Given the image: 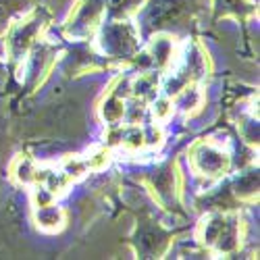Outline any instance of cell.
<instances>
[{
    "label": "cell",
    "instance_id": "cell-1",
    "mask_svg": "<svg viewBox=\"0 0 260 260\" xmlns=\"http://www.w3.org/2000/svg\"><path fill=\"white\" fill-rule=\"evenodd\" d=\"M189 165L198 177L206 179H216L225 175L229 171L231 158L223 148L214 146L212 142H200L191 148L189 152Z\"/></svg>",
    "mask_w": 260,
    "mask_h": 260
},
{
    "label": "cell",
    "instance_id": "cell-2",
    "mask_svg": "<svg viewBox=\"0 0 260 260\" xmlns=\"http://www.w3.org/2000/svg\"><path fill=\"white\" fill-rule=\"evenodd\" d=\"M108 0H81L73 9L69 21H67V34L75 40H85L94 29L100 25V21L106 13Z\"/></svg>",
    "mask_w": 260,
    "mask_h": 260
},
{
    "label": "cell",
    "instance_id": "cell-3",
    "mask_svg": "<svg viewBox=\"0 0 260 260\" xmlns=\"http://www.w3.org/2000/svg\"><path fill=\"white\" fill-rule=\"evenodd\" d=\"M100 48L104 54L115 56V58H125L132 56L138 50V34L125 21H117V23L104 25L100 34Z\"/></svg>",
    "mask_w": 260,
    "mask_h": 260
},
{
    "label": "cell",
    "instance_id": "cell-4",
    "mask_svg": "<svg viewBox=\"0 0 260 260\" xmlns=\"http://www.w3.org/2000/svg\"><path fill=\"white\" fill-rule=\"evenodd\" d=\"M42 19L38 15H31L23 21L15 23L9 31V38H7V50L13 58H23L27 56V52L31 50V46L36 44V38L40 36L42 31Z\"/></svg>",
    "mask_w": 260,
    "mask_h": 260
},
{
    "label": "cell",
    "instance_id": "cell-5",
    "mask_svg": "<svg viewBox=\"0 0 260 260\" xmlns=\"http://www.w3.org/2000/svg\"><path fill=\"white\" fill-rule=\"evenodd\" d=\"M150 58L156 69H169L177 58V44L171 36H154L150 42Z\"/></svg>",
    "mask_w": 260,
    "mask_h": 260
},
{
    "label": "cell",
    "instance_id": "cell-6",
    "mask_svg": "<svg viewBox=\"0 0 260 260\" xmlns=\"http://www.w3.org/2000/svg\"><path fill=\"white\" fill-rule=\"evenodd\" d=\"M227 219H229V214H223V212H212L204 219V223L200 225V242L206 248H214L216 240L221 237L227 225Z\"/></svg>",
    "mask_w": 260,
    "mask_h": 260
},
{
    "label": "cell",
    "instance_id": "cell-7",
    "mask_svg": "<svg viewBox=\"0 0 260 260\" xmlns=\"http://www.w3.org/2000/svg\"><path fill=\"white\" fill-rule=\"evenodd\" d=\"M36 225L42 229V231H58L62 229L64 225V210L56 204H48V206H42V208H36Z\"/></svg>",
    "mask_w": 260,
    "mask_h": 260
},
{
    "label": "cell",
    "instance_id": "cell-8",
    "mask_svg": "<svg viewBox=\"0 0 260 260\" xmlns=\"http://www.w3.org/2000/svg\"><path fill=\"white\" fill-rule=\"evenodd\" d=\"M185 73L191 81H200L208 75V58L202 46L193 44L185 54Z\"/></svg>",
    "mask_w": 260,
    "mask_h": 260
},
{
    "label": "cell",
    "instance_id": "cell-9",
    "mask_svg": "<svg viewBox=\"0 0 260 260\" xmlns=\"http://www.w3.org/2000/svg\"><path fill=\"white\" fill-rule=\"evenodd\" d=\"M100 117L108 127L121 125L125 119V100L115 94H108L100 104Z\"/></svg>",
    "mask_w": 260,
    "mask_h": 260
},
{
    "label": "cell",
    "instance_id": "cell-10",
    "mask_svg": "<svg viewBox=\"0 0 260 260\" xmlns=\"http://www.w3.org/2000/svg\"><path fill=\"white\" fill-rule=\"evenodd\" d=\"M202 102H204V94H202V90L198 88L196 83H187L185 88L175 96V104L179 111H183L185 115H191V113H196L198 108L202 106Z\"/></svg>",
    "mask_w": 260,
    "mask_h": 260
},
{
    "label": "cell",
    "instance_id": "cell-11",
    "mask_svg": "<svg viewBox=\"0 0 260 260\" xmlns=\"http://www.w3.org/2000/svg\"><path fill=\"white\" fill-rule=\"evenodd\" d=\"M158 92V75L156 73H142L132 79V96L140 100H150Z\"/></svg>",
    "mask_w": 260,
    "mask_h": 260
},
{
    "label": "cell",
    "instance_id": "cell-12",
    "mask_svg": "<svg viewBox=\"0 0 260 260\" xmlns=\"http://www.w3.org/2000/svg\"><path fill=\"white\" fill-rule=\"evenodd\" d=\"M13 177L21 185H36L38 183V165L27 156L17 158V162L13 165Z\"/></svg>",
    "mask_w": 260,
    "mask_h": 260
},
{
    "label": "cell",
    "instance_id": "cell-13",
    "mask_svg": "<svg viewBox=\"0 0 260 260\" xmlns=\"http://www.w3.org/2000/svg\"><path fill=\"white\" fill-rule=\"evenodd\" d=\"M121 146H125L127 150L132 152H138L146 146V138H144V129L140 125H129L123 129V136H121Z\"/></svg>",
    "mask_w": 260,
    "mask_h": 260
},
{
    "label": "cell",
    "instance_id": "cell-14",
    "mask_svg": "<svg viewBox=\"0 0 260 260\" xmlns=\"http://www.w3.org/2000/svg\"><path fill=\"white\" fill-rule=\"evenodd\" d=\"M60 171H62L64 175H67L71 181H77V179H81V177H83L90 169H88V165H85V158L69 156V158H64V162H62Z\"/></svg>",
    "mask_w": 260,
    "mask_h": 260
},
{
    "label": "cell",
    "instance_id": "cell-15",
    "mask_svg": "<svg viewBox=\"0 0 260 260\" xmlns=\"http://www.w3.org/2000/svg\"><path fill=\"white\" fill-rule=\"evenodd\" d=\"M69 183H71V179L64 175L62 171H54V169L48 171V175H46V179H44V185L54 193V196H60V193L67 191Z\"/></svg>",
    "mask_w": 260,
    "mask_h": 260
},
{
    "label": "cell",
    "instance_id": "cell-16",
    "mask_svg": "<svg viewBox=\"0 0 260 260\" xmlns=\"http://www.w3.org/2000/svg\"><path fill=\"white\" fill-rule=\"evenodd\" d=\"M173 111H175V104L169 96H160V98H154L152 102V115H154V121H167L171 119Z\"/></svg>",
    "mask_w": 260,
    "mask_h": 260
},
{
    "label": "cell",
    "instance_id": "cell-17",
    "mask_svg": "<svg viewBox=\"0 0 260 260\" xmlns=\"http://www.w3.org/2000/svg\"><path fill=\"white\" fill-rule=\"evenodd\" d=\"M144 117H146V104H144V100L136 98L134 102H129V104L125 102V121L129 125H140L144 121Z\"/></svg>",
    "mask_w": 260,
    "mask_h": 260
},
{
    "label": "cell",
    "instance_id": "cell-18",
    "mask_svg": "<svg viewBox=\"0 0 260 260\" xmlns=\"http://www.w3.org/2000/svg\"><path fill=\"white\" fill-rule=\"evenodd\" d=\"M191 79L187 77V73L185 71H181V73H173L169 79H167V83H165V96H169V98H175L185 85L189 83Z\"/></svg>",
    "mask_w": 260,
    "mask_h": 260
},
{
    "label": "cell",
    "instance_id": "cell-19",
    "mask_svg": "<svg viewBox=\"0 0 260 260\" xmlns=\"http://www.w3.org/2000/svg\"><path fill=\"white\" fill-rule=\"evenodd\" d=\"M108 160H111V150L108 148H98L88 158H85V165H88L90 171H102L108 165Z\"/></svg>",
    "mask_w": 260,
    "mask_h": 260
},
{
    "label": "cell",
    "instance_id": "cell-20",
    "mask_svg": "<svg viewBox=\"0 0 260 260\" xmlns=\"http://www.w3.org/2000/svg\"><path fill=\"white\" fill-rule=\"evenodd\" d=\"M54 193L44 185V183H36V187H34V191H31V202H34V206L36 208H42V206H48V204H54Z\"/></svg>",
    "mask_w": 260,
    "mask_h": 260
},
{
    "label": "cell",
    "instance_id": "cell-21",
    "mask_svg": "<svg viewBox=\"0 0 260 260\" xmlns=\"http://www.w3.org/2000/svg\"><path fill=\"white\" fill-rule=\"evenodd\" d=\"M258 193V175H246L237 181V196H256Z\"/></svg>",
    "mask_w": 260,
    "mask_h": 260
},
{
    "label": "cell",
    "instance_id": "cell-22",
    "mask_svg": "<svg viewBox=\"0 0 260 260\" xmlns=\"http://www.w3.org/2000/svg\"><path fill=\"white\" fill-rule=\"evenodd\" d=\"M111 94H115V96H119V98H123V100H125L127 96H132V79H129V77H119L117 83L113 85Z\"/></svg>",
    "mask_w": 260,
    "mask_h": 260
},
{
    "label": "cell",
    "instance_id": "cell-23",
    "mask_svg": "<svg viewBox=\"0 0 260 260\" xmlns=\"http://www.w3.org/2000/svg\"><path fill=\"white\" fill-rule=\"evenodd\" d=\"M144 138H146V146H158L162 142V129L158 125H148L144 129Z\"/></svg>",
    "mask_w": 260,
    "mask_h": 260
}]
</instances>
